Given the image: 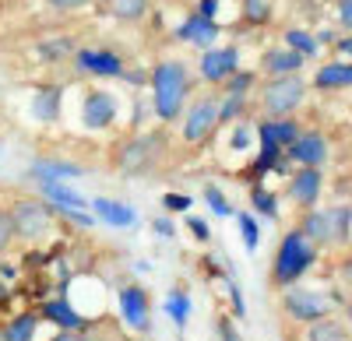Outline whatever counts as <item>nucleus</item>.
Segmentation results:
<instances>
[{
  "mask_svg": "<svg viewBox=\"0 0 352 341\" xmlns=\"http://www.w3.org/2000/svg\"><path fill=\"white\" fill-rule=\"evenodd\" d=\"M152 84V109H155V120L162 124H176L184 117V106L190 99V71L180 60H162L152 67L148 74Z\"/></svg>",
  "mask_w": 352,
  "mask_h": 341,
  "instance_id": "f257e3e1",
  "label": "nucleus"
},
{
  "mask_svg": "<svg viewBox=\"0 0 352 341\" xmlns=\"http://www.w3.org/2000/svg\"><path fill=\"white\" fill-rule=\"evenodd\" d=\"M317 264V246L300 233V229H289L275 250V261H272V281L278 289H289Z\"/></svg>",
  "mask_w": 352,
  "mask_h": 341,
  "instance_id": "f03ea898",
  "label": "nucleus"
},
{
  "mask_svg": "<svg viewBox=\"0 0 352 341\" xmlns=\"http://www.w3.org/2000/svg\"><path fill=\"white\" fill-rule=\"evenodd\" d=\"M310 84L300 74H285V78H272L261 89V109L268 113V120H282L289 113H296L307 99Z\"/></svg>",
  "mask_w": 352,
  "mask_h": 341,
  "instance_id": "7ed1b4c3",
  "label": "nucleus"
},
{
  "mask_svg": "<svg viewBox=\"0 0 352 341\" xmlns=\"http://www.w3.org/2000/svg\"><path fill=\"white\" fill-rule=\"evenodd\" d=\"M8 215H11L14 236H21V239H28V243L46 239L50 229H53V211H50L43 201H32V197H21V201H18Z\"/></svg>",
  "mask_w": 352,
  "mask_h": 341,
  "instance_id": "20e7f679",
  "label": "nucleus"
},
{
  "mask_svg": "<svg viewBox=\"0 0 352 341\" xmlns=\"http://www.w3.org/2000/svg\"><path fill=\"white\" fill-rule=\"evenodd\" d=\"M219 127V99L215 95H201L190 102L187 117H184V141L190 148H201L204 141H212Z\"/></svg>",
  "mask_w": 352,
  "mask_h": 341,
  "instance_id": "39448f33",
  "label": "nucleus"
},
{
  "mask_svg": "<svg viewBox=\"0 0 352 341\" xmlns=\"http://www.w3.org/2000/svg\"><path fill=\"white\" fill-rule=\"evenodd\" d=\"M282 309H285V317L296 320V324H314V320L331 314L328 296H320L314 289H296V285L282 289Z\"/></svg>",
  "mask_w": 352,
  "mask_h": 341,
  "instance_id": "423d86ee",
  "label": "nucleus"
},
{
  "mask_svg": "<svg viewBox=\"0 0 352 341\" xmlns=\"http://www.w3.org/2000/svg\"><path fill=\"white\" fill-rule=\"evenodd\" d=\"M116 113H120V102L106 89H88L81 95V127L85 130H92V134L109 130L116 124Z\"/></svg>",
  "mask_w": 352,
  "mask_h": 341,
  "instance_id": "0eeeda50",
  "label": "nucleus"
},
{
  "mask_svg": "<svg viewBox=\"0 0 352 341\" xmlns=\"http://www.w3.org/2000/svg\"><path fill=\"white\" fill-rule=\"evenodd\" d=\"M331 148H328V137L320 130H303L292 145L285 148V158L289 162H300V169H320L328 162Z\"/></svg>",
  "mask_w": 352,
  "mask_h": 341,
  "instance_id": "6e6552de",
  "label": "nucleus"
},
{
  "mask_svg": "<svg viewBox=\"0 0 352 341\" xmlns=\"http://www.w3.org/2000/svg\"><path fill=\"white\" fill-rule=\"evenodd\" d=\"M159 145H162V137L159 134H141L134 141H127L124 152H120V169L127 176H141V173H148L155 155H159Z\"/></svg>",
  "mask_w": 352,
  "mask_h": 341,
  "instance_id": "1a4fd4ad",
  "label": "nucleus"
},
{
  "mask_svg": "<svg viewBox=\"0 0 352 341\" xmlns=\"http://www.w3.org/2000/svg\"><path fill=\"white\" fill-rule=\"evenodd\" d=\"M197 71L208 84H222L226 78H232L240 71V49L236 46H219V49H204V56L197 60Z\"/></svg>",
  "mask_w": 352,
  "mask_h": 341,
  "instance_id": "9d476101",
  "label": "nucleus"
},
{
  "mask_svg": "<svg viewBox=\"0 0 352 341\" xmlns=\"http://www.w3.org/2000/svg\"><path fill=\"white\" fill-rule=\"evenodd\" d=\"M320 187H324V169H296L289 173V187H285V197L296 208L310 211L320 197Z\"/></svg>",
  "mask_w": 352,
  "mask_h": 341,
  "instance_id": "9b49d317",
  "label": "nucleus"
},
{
  "mask_svg": "<svg viewBox=\"0 0 352 341\" xmlns=\"http://www.w3.org/2000/svg\"><path fill=\"white\" fill-rule=\"evenodd\" d=\"M120 314H124L127 327L152 331V303H148V292H144L141 285H124L120 289Z\"/></svg>",
  "mask_w": 352,
  "mask_h": 341,
  "instance_id": "f8f14e48",
  "label": "nucleus"
},
{
  "mask_svg": "<svg viewBox=\"0 0 352 341\" xmlns=\"http://www.w3.org/2000/svg\"><path fill=\"white\" fill-rule=\"evenodd\" d=\"M74 64L81 74H96V78H120L124 74V60L113 49H78Z\"/></svg>",
  "mask_w": 352,
  "mask_h": 341,
  "instance_id": "ddd939ff",
  "label": "nucleus"
},
{
  "mask_svg": "<svg viewBox=\"0 0 352 341\" xmlns=\"http://www.w3.org/2000/svg\"><path fill=\"white\" fill-rule=\"evenodd\" d=\"M88 208H92L96 222H106L109 229H131V225L141 222V215H138L131 204L113 201V197H92V201H88Z\"/></svg>",
  "mask_w": 352,
  "mask_h": 341,
  "instance_id": "4468645a",
  "label": "nucleus"
},
{
  "mask_svg": "<svg viewBox=\"0 0 352 341\" xmlns=\"http://www.w3.org/2000/svg\"><path fill=\"white\" fill-rule=\"evenodd\" d=\"M219 36H222L219 21H204V18H197V14H187L180 25H176V39L190 43V46H197V49H215Z\"/></svg>",
  "mask_w": 352,
  "mask_h": 341,
  "instance_id": "2eb2a0df",
  "label": "nucleus"
},
{
  "mask_svg": "<svg viewBox=\"0 0 352 341\" xmlns=\"http://www.w3.org/2000/svg\"><path fill=\"white\" fill-rule=\"evenodd\" d=\"M81 176H85V169L67 158H39L28 165V180H36V183H67V180H81Z\"/></svg>",
  "mask_w": 352,
  "mask_h": 341,
  "instance_id": "dca6fc26",
  "label": "nucleus"
},
{
  "mask_svg": "<svg viewBox=\"0 0 352 341\" xmlns=\"http://www.w3.org/2000/svg\"><path fill=\"white\" fill-rule=\"evenodd\" d=\"M60 109H64V84H39L32 95V117L39 124H53L60 120Z\"/></svg>",
  "mask_w": 352,
  "mask_h": 341,
  "instance_id": "f3484780",
  "label": "nucleus"
},
{
  "mask_svg": "<svg viewBox=\"0 0 352 341\" xmlns=\"http://www.w3.org/2000/svg\"><path fill=\"white\" fill-rule=\"evenodd\" d=\"M39 320H50V324H56L60 331H81V327H85V314H78V309L67 303V296L43 303V314H39Z\"/></svg>",
  "mask_w": 352,
  "mask_h": 341,
  "instance_id": "a211bd4d",
  "label": "nucleus"
},
{
  "mask_svg": "<svg viewBox=\"0 0 352 341\" xmlns=\"http://www.w3.org/2000/svg\"><path fill=\"white\" fill-rule=\"evenodd\" d=\"M39 193H43V204L50 208H74V211H88V197L78 193L74 187L67 183H36Z\"/></svg>",
  "mask_w": 352,
  "mask_h": 341,
  "instance_id": "6ab92c4d",
  "label": "nucleus"
},
{
  "mask_svg": "<svg viewBox=\"0 0 352 341\" xmlns=\"http://www.w3.org/2000/svg\"><path fill=\"white\" fill-rule=\"evenodd\" d=\"M352 84V64L349 60H331L314 74V89L317 92H345Z\"/></svg>",
  "mask_w": 352,
  "mask_h": 341,
  "instance_id": "aec40b11",
  "label": "nucleus"
},
{
  "mask_svg": "<svg viewBox=\"0 0 352 341\" xmlns=\"http://www.w3.org/2000/svg\"><path fill=\"white\" fill-rule=\"evenodd\" d=\"M303 56L300 53H292V49H285V46H278V49H268L264 53V60H261V67L268 71L272 78H285V74H300L303 71Z\"/></svg>",
  "mask_w": 352,
  "mask_h": 341,
  "instance_id": "412c9836",
  "label": "nucleus"
},
{
  "mask_svg": "<svg viewBox=\"0 0 352 341\" xmlns=\"http://www.w3.org/2000/svg\"><path fill=\"white\" fill-rule=\"evenodd\" d=\"M307 341H352L349 320H338V317H320V320L307 324Z\"/></svg>",
  "mask_w": 352,
  "mask_h": 341,
  "instance_id": "4be33fe9",
  "label": "nucleus"
},
{
  "mask_svg": "<svg viewBox=\"0 0 352 341\" xmlns=\"http://www.w3.org/2000/svg\"><path fill=\"white\" fill-rule=\"evenodd\" d=\"M328 229H331V243L349 246V239H352V208H349V201H338V204L328 208Z\"/></svg>",
  "mask_w": 352,
  "mask_h": 341,
  "instance_id": "5701e85b",
  "label": "nucleus"
},
{
  "mask_svg": "<svg viewBox=\"0 0 352 341\" xmlns=\"http://www.w3.org/2000/svg\"><path fill=\"white\" fill-rule=\"evenodd\" d=\"M300 233H303L314 246H328V243H331L328 211H317V208H310V211L303 215V222H300Z\"/></svg>",
  "mask_w": 352,
  "mask_h": 341,
  "instance_id": "b1692460",
  "label": "nucleus"
},
{
  "mask_svg": "<svg viewBox=\"0 0 352 341\" xmlns=\"http://www.w3.org/2000/svg\"><path fill=\"white\" fill-rule=\"evenodd\" d=\"M166 314H169V320L176 324V327H187L190 324V314H194V299H190V292L187 289H169V296H166Z\"/></svg>",
  "mask_w": 352,
  "mask_h": 341,
  "instance_id": "393cba45",
  "label": "nucleus"
},
{
  "mask_svg": "<svg viewBox=\"0 0 352 341\" xmlns=\"http://www.w3.org/2000/svg\"><path fill=\"white\" fill-rule=\"evenodd\" d=\"M282 43H285V49L300 53L303 60H317V53H320V46H317V39H314L310 28H285Z\"/></svg>",
  "mask_w": 352,
  "mask_h": 341,
  "instance_id": "a878e982",
  "label": "nucleus"
},
{
  "mask_svg": "<svg viewBox=\"0 0 352 341\" xmlns=\"http://www.w3.org/2000/svg\"><path fill=\"white\" fill-rule=\"evenodd\" d=\"M36 331H39V314H18L14 320H8L4 327H0L4 341H32Z\"/></svg>",
  "mask_w": 352,
  "mask_h": 341,
  "instance_id": "bb28decb",
  "label": "nucleus"
},
{
  "mask_svg": "<svg viewBox=\"0 0 352 341\" xmlns=\"http://www.w3.org/2000/svg\"><path fill=\"white\" fill-rule=\"evenodd\" d=\"M102 8L116 21H141L148 14V0H102Z\"/></svg>",
  "mask_w": 352,
  "mask_h": 341,
  "instance_id": "cd10ccee",
  "label": "nucleus"
},
{
  "mask_svg": "<svg viewBox=\"0 0 352 341\" xmlns=\"http://www.w3.org/2000/svg\"><path fill=\"white\" fill-rule=\"evenodd\" d=\"M250 201H254V211H261L264 218H278V193H272L264 183H254L250 187Z\"/></svg>",
  "mask_w": 352,
  "mask_h": 341,
  "instance_id": "c85d7f7f",
  "label": "nucleus"
},
{
  "mask_svg": "<svg viewBox=\"0 0 352 341\" xmlns=\"http://www.w3.org/2000/svg\"><path fill=\"white\" fill-rule=\"evenodd\" d=\"M36 53H39L43 64H60V60H67V56L74 53V43L71 39H46V43L36 46Z\"/></svg>",
  "mask_w": 352,
  "mask_h": 341,
  "instance_id": "c756f323",
  "label": "nucleus"
},
{
  "mask_svg": "<svg viewBox=\"0 0 352 341\" xmlns=\"http://www.w3.org/2000/svg\"><path fill=\"white\" fill-rule=\"evenodd\" d=\"M268 127H272V137H275V145L285 152L292 141H296L300 134H303V127L292 120V117H282V120H268Z\"/></svg>",
  "mask_w": 352,
  "mask_h": 341,
  "instance_id": "7c9ffc66",
  "label": "nucleus"
},
{
  "mask_svg": "<svg viewBox=\"0 0 352 341\" xmlns=\"http://www.w3.org/2000/svg\"><path fill=\"white\" fill-rule=\"evenodd\" d=\"M226 84V95H236V99H247L250 95V89H254V84H257V74L254 71H236V74H232V78H226L222 81Z\"/></svg>",
  "mask_w": 352,
  "mask_h": 341,
  "instance_id": "2f4dec72",
  "label": "nucleus"
},
{
  "mask_svg": "<svg viewBox=\"0 0 352 341\" xmlns=\"http://www.w3.org/2000/svg\"><path fill=\"white\" fill-rule=\"evenodd\" d=\"M236 222H240V236H243V246L254 253L261 246V222L250 215V211H236Z\"/></svg>",
  "mask_w": 352,
  "mask_h": 341,
  "instance_id": "473e14b6",
  "label": "nucleus"
},
{
  "mask_svg": "<svg viewBox=\"0 0 352 341\" xmlns=\"http://www.w3.org/2000/svg\"><path fill=\"white\" fill-rule=\"evenodd\" d=\"M240 14H243L247 25H264L272 18V0H243Z\"/></svg>",
  "mask_w": 352,
  "mask_h": 341,
  "instance_id": "72a5a7b5",
  "label": "nucleus"
},
{
  "mask_svg": "<svg viewBox=\"0 0 352 341\" xmlns=\"http://www.w3.org/2000/svg\"><path fill=\"white\" fill-rule=\"evenodd\" d=\"M204 201H208V208L219 215V218H232V215H236V208H232V201H229V197L212 183V187H204Z\"/></svg>",
  "mask_w": 352,
  "mask_h": 341,
  "instance_id": "f704fd0d",
  "label": "nucleus"
},
{
  "mask_svg": "<svg viewBox=\"0 0 352 341\" xmlns=\"http://www.w3.org/2000/svg\"><path fill=\"white\" fill-rule=\"evenodd\" d=\"M247 113V99H236V95H226L219 102V124H236Z\"/></svg>",
  "mask_w": 352,
  "mask_h": 341,
  "instance_id": "c9c22d12",
  "label": "nucleus"
},
{
  "mask_svg": "<svg viewBox=\"0 0 352 341\" xmlns=\"http://www.w3.org/2000/svg\"><path fill=\"white\" fill-rule=\"evenodd\" d=\"M250 145H254V124L240 120L236 127H232V134H229V148L232 152H247Z\"/></svg>",
  "mask_w": 352,
  "mask_h": 341,
  "instance_id": "e433bc0d",
  "label": "nucleus"
},
{
  "mask_svg": "<svg viewBox=\"0 0 352 341\" xmlns=\"http://www.w3.org/2000/svg\"><path fill=\"white\" fill-rule=\"evenodd\" d=\"M162 208H166L169 215H176V211L184 215V211H190V208H194V197H190V193H176V190H166V193H162Z\"/></svg>",
  "mask_w": 352,
  "mask_h": 341,
  "instance_id": "4c0bfd02",
  "label": "nucleus"
},
{
  "mask_svg": "<svg viewBox=\"0 0 352 341\" xmlns=\"http://www.w3.org/2000/svg\"><path fill=\"white\" fill-rule=\"evenodd\" d=\"M187 229L197 243H212V225L208 218H201V215H187Z\"/></svg>",
  "mask_w": 352,
  "mask_h": 341,
  "instance_id": "58836bf2",
  "label": "nucleus"
},
{
  "mask_svg": "<svg viewBox=\"0 0 352 341\" xmlns=\"http://www.w3.org/2000/svg\"><path fill=\"white\" fill-rule=\"evenodd\" d=\"M226 292H229V299H232V317H247V303H243V292H240V285H236V281H226Z\"/></svg>",
  "mask_w": 352,
  "mask_h": 341,
  "instance_id": "ea45409f",
  "label": "nucleus"
},
{
  "mask_svg": "<svg viewBox=\"0 0 352 341\" xmlns=\"http://www.w3.org/2000/svg\"><path fill=\"white\" fill-rule=\"evenodd\" d=\"M215 331H219V341H243V338H240V331H236V324H232V320H229L226 314L219 317Z\"/></svg>",
  "mask_w": 352,
  "mask_h": 341,
  "instance_id": "a19ab883",
  "label": "nucleus"
},
{
  "mask_svg": "<svg viewBox=\"0 0 352 341\" xmlns=\"http://www.w3.org/2000/svg\"><path fill=\"white\" fill-rule=\"evenodd\" d=\"M14 239V229H11V215L8 211H0V253H4Z\"/></svg>",
  "mask_w": 352,
  "mask_h": 341,
  "instance_id": "79ce46f5",
  "label": "nucleus"
},
{
  "mask_svg": "<svg viewBox=\"0 0 352 341\" xmlns=\"http://www.w3.org/2000/svg\"><path fill=\"white\" fill-rule=\"evenodd\" d=\"M219 4L222 0H197V18H204V21H215V14H219Z\"/></svg>",
  "mask_w": 352,
  "mask_h": 341,
  "instance_id": "37998d69",
  "label": "nucleus"
},
{
  "mask_svg": "<svg viewBox=\"0 0 352 341\" xmlns=\"http://www.w3.org/2000/svg\"><path fill=\"white\" fill-rule=\"evenodd\" d=\"M46 4L53 8V11H81V8H88V4H92V0H46Z\"/></svg>",
  "mask_w": 352,
  "mask_h": 341,
  "instance_id": "c03bdc74",
  "label": "nucleus"
},
{
  "mask_svg": "<svg viewBox=\"0 0 352 341\" xmlns=\"http://www.w3.org/2000/svg\"><path fill=\"white\" fill-rule=\"evenodd\" d=\"M338 21H342V32L352 28V0H338Z\"/></svg>",
  "mask_w": 352,
  "mask_h": 341,
  "instance_id": "a18cd8bd",
  "label": "nucleus"
},
{
  "mask_svg": "<svg viewBox=\"0 0 352 341\" xmlns=\"http://www.w3.org/2000/svg\"><path fill=\"white\" fill-rule=\"evenodd\" d=\"M155 236H162V239H173V236H176L173 218H155Z\"/></svg>",
  "mask_w": 352,
  "mask_h": 341,
  "instance_id": "49530a36",
  "label": "nucleus"
},
{
  "mask_svg": "<svg viewBox=\"0 0 352 341\" xmlns=\"http://www.w3.org/2000/svg\"><path fill=\"white\" fill-rule=\"evenodd\" d=\"M314 39H317V46H331L335 43V28H317Z\"/></svg>",
  "mask_w": 352,
  "mask_h": 341,
  "instance_id": "de8ad7c7",
  "label": "nucleus"
},
{
  "mask_svg": "<svg viewBox=\"0 0 352 341\" xmlns=\"http://www.w3.org/2000/svg\"><path fill=\"white\" fill-rule=\"evenodd\" d=\"M144 120H148V102L138 99V102H134V127H141Z\"/></svg>",
  "mask_w": 352,
  "mask_h": 341,
  "instance_id": "09e8293b",
  "label": "nucleus"
},
{
  "mask_svg": "<svg viewBox=\"0 0 352 341\" xmlns=\"http://www.w3.org/2000/svg\"><path fill=\"white\" fill-rule=\"evenodd\" d=\"M331 46H335V53H342V60H349V53H352V39H349V36H342V39H335Z\"/></svg>",
  "mask_w": 352,
  "mask_h": 341,
  "instance_id": "8fccbe9b",
  "label": "nucleus"
},
{
  "mask_svg": "<svg viewBox=\"0 0 352 341\" xmlns=\"http://www.w3.org/2000/svg\"><path fill=\"white\" fill-rule=\"evenodd\" d=\"M50 341H88L85 334H78V331H56Z\"/></svg>",
  "mask_w": 352,
  "mask_h": 341,
  "instance_id": "3c124183",
  "label": "nucleus"
},
{
  "mask_svg": "<svg viewBox=\"0 0 352 341\" xmlns=\"http://www.w3.org/2000/svg\"><path fill=\"white\" fill-rule=\"evenodd\" d=\"M8 299V285H4V281H0V303H4Z\"/></svg>",
  "mask_w": 352,
  "mask_h": 341,
  "instance_id": "603ef678",
  "label": "nucleus"
},
{
  "mask_svg": "<svg viewBox=\"0 0 352 341\" xmlns=\"http://www.w3.org/2000/svg\"><path fill=\"white\" fill-rule=\"evenodd\" d=\"M0 341H4V334H0Z\"/></svg>",
  "mask_w": 352,
  "mask_h": 341,
  "instance_id": "864d4df0",
  "label": "nucleus"
}]
</instances>
